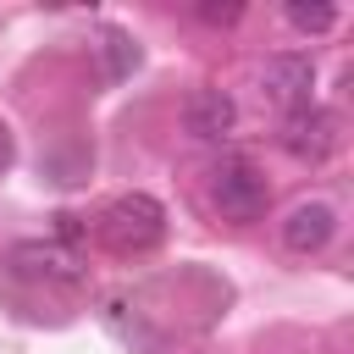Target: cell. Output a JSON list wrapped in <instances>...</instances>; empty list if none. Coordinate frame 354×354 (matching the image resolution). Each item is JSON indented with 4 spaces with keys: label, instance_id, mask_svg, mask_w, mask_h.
<instances>
[{
    "label": "cell",
    "instance_id": "obj_9",
    "mask_svg": "<svg viewBox=\"0 0 354 354\" xmlns=\"http://www.w3.org/2000/svg\"><path fill=\"white\" fill-rule=\"evenodd\" d=\"M282 17H288L299 33H326V28L337 22V11H332V6H288Z\"/></svg>",
    "mask_w": 354,
    "mask_h": 354
},
{
    "label": "cell",
    "instance_id": "obj_5",
    "mask_svg": "<svg viewBox=\"0 0 354 354\" xmlns=\"http://www.w3.org/2000/svg\"><path fill=\"white\" fill-rule=\"evenodd\" d=\"M310 88H315V61L304 50H282V55H271L260 66V94L271 105H282V111L310 105Z\"/></svg>",
    "mask_w": 354,
    "mask_h": 354
},
{
    "label": "cell",
    "instance_id": "obj_10",
    "mask_svg": "<svg viewBox=\"0 0 354 354\" xmlns=\"http://www.w3.org/2000/svg\"><path fill=\"white\" fill-rule=\"evenodd\" d=\"M243 17V6L232 0V6H199V22H210V28H232Z\"/></svg>",
    "mask_w": 354,
    "mask_h": 354
},
{
    "label": "cell",
    "instance_id": "obj_8",
    "mask_svg": "<svg viewBox=\"0 0 354 354\" xmlns=\"http://www.w3.org/2000/svg\"><path fill=\"white\" fill-rule=\"evenodd\" d=\"M105 66H111V77H127L138 66V44L127 33H105Z\"/></svg>",
    "mask_w": 354,
    "mask_h": 354
},
{
    "label": "cell",
    "instance_id": "obj_1",
    "mask_svg": "<svg viewBox=\"0 0 354 354\" xmlns=\"http://www.w3.org/2000/svg\"><path fill=\"white\" fill-rule=\"evenodd\" d=\"M100 243L111 249V254H122V260H133V254H149L160 238H166V210H160V199L155 194H116L105 210H100Z\"/></svg>",
    "mask_w": 354,
    "mask_h": 354
},
{
    "label": "cell",
    "instance_id": "obj_7",
    "mask_svg": "<svg viewBox=\"0 0 354 354\" xmlns=\"http://www.w3.org/2000/svg\"><path fill=\"white\" fill-rule=\"evenodd\" d=\"M183 127H188V138H205V144L227 138V133L238 127L232 94H227V88H194L188 105H183Z\"/></svg>",
    "mask_w": 354,
    "mask_h": 354
},
{
    "label": "cell",
    "instance_id": "obj_4",
    "mask_svg": "<svg viewBox=\"0 0 354 354\" xmlns=\"http://www.w3.org/2000/svg\"><path fill=\"white\" fill-rule=\"evenodd\" d=\"M343 122H337V111H326V105H299V111H288V122H282V149L293 155V160H304V166H321L332 149H337V133Z\"/></svg>",
    "mask_w": 354,
    "mask_h": 354
},
{
    "label": "cell",
    "instance_id": "obj_3",
    "mask_svg": "<svg viewBox=\"0 0 354 354\" xmlns=\"http://www.w3.org/2000/svg\"><path fill=\"white\" fill-rule=\"evenodd\" d=\"M6 266H11V277H22V282H44V288H77L83 282V266H77V254L61 243V238H28V243H11V254H6Z\"/></svg>",
    "mask_w": 354,
    "mask_h": 354
},
{
    "label": "cell",
    "instance_id": "obj_6",
    "mask_svg": "<svg viewBox=\"0 0 354 354\" xmlns=\"http://www.w3.org/2000/svg\"><path fill=\"white\" fill-rule=\"evenodd\" d=\"M337 232V210L326 199H299L288 216H282V249L288 254H321Z\"/></svg>",
    "mask_w": 354,
    "mask_h": 354
},
{
    "label": "cell",
    "instance_id": "obj_11",
    "mask_svg": "<svg viewBox=\"0 0 354 354\" xmlns=\"http://www.w3.org/2000/svg\"><path fill=\"white\" fill-rule=\"evenodd\" d=\"M11 160H17V138H11V127L0 116V171H11Z\"/></svg>",
    "mask_w": 354,
    "mask_h": 354
},
{
    "label": "cell",
    "instance_id": "obj_2",
    "mask_svg": "<svg viewBox=\"0 0 354 354\" xmlns=\"http://www.w3.org/2000/svg\"><path fill=\"white\" fill-rule=\"evenodd\" d=\"M266 205H271V183H266V171L254 160L232 155V160L210 166V210L221 221H260Z\"/></svg>",
    "mask_w": 354,
    "mask_h": 354
}]
</instances>
